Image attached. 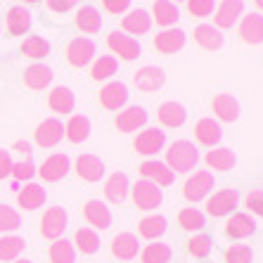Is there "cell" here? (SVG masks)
Instances as JSON below:
<instances>
[{
	"label": "cell",
	"instance_id": "obj_1",
	"mask_svg": "<svg viewBox=\"0 0 263 263\" xmlns=\"http://www.w3.org/2000/svg\"><path fill=\"white\" fill-rule=\"evenodd\" d=\"M199 161V149L190 140H176L166 149V166L173 173H190Z\"/></svg>",
	"mask_w": 263,
	"mask_h": 263
},
{
	"label": "cell",
	"instance_id": "obj_2",
	"mask_svg": "<svg viewBox=\"0 0 263 263\" xmlns=\"http://www.w3.org/2000/svg\"><path fill=\"white\" fill-rule=\"evenodd\" d=\"M216 187V178L211 171H195L183 185V195L187 202H202Z\"/></svg>",
	"mask_w": 263,
	"mask_h": 263
},
{
	"label": "cell",
	"instance_id": "obj_3",
	"mask_svg": "<svg viewBox=\"0 0 263 263\" xmlns=\"http://www.w3.org/2000/svg\"><path fill=\"white\" fill-rule=\"evenodd\" d=\"M130 195H133V204L138 209H142V211H152V209H157L161 204V199H164L159 185L149 183L145 178H140V180L130 187Z\"/></svg>",
	"mask_w": 263,
	"mask_h": 263
},
{
	"label": "cell",
	"instance_id": "obj_4",
	"mask_svg": "<svg viewBox=\"0 0 263 263\" xmlns=\"http://www.w3.org/2000/svg\"><path fill=\"white\" fill-rule=\"evenodd\" d=\"M107 45L114 55H119L123 62H135L140 57L142 48L138 43V38L128 36V33H123V31H109V36H107Z\"/></svg>",
	"mask_w": 263,
	"mask_h": 263
},
{
	"label": "cell",
	"instance_id": "obj_5",
	"mask_svg": "<svg viewBox=\"0 0 263 263\" xmlns=\"http://www.w3.org/2000/svg\"><path fill=\"white\" fill-rule=\"evenodd\" d=\"M67 223H69L67 209L50 206L43 214V218H41V235H43L45 239H52V242H55V239H60L62 235H64Z\"/></svg>",
	"mask_w": 263,
	"mask_h": 263
},
{
	"label": "cell",
	"instance_id": "obj_6",
	"mask_svg": "<svg viewBox=\"0 0 263 263\" xmlns=\"http://www.w3.org/2000/svg\"><path fill=\"white\" fill-rule=\"evenodd\" d=\"M237 202H239V195L237 190H220L216 195L209 197L206 202V214L214 216V218H223V216H233V211L237 209Z\"/></svg>",
	"mask_w": 263,
	"mask_h": 263
},
{
	"label": "cell",
	"instance_id": "obj_7",
	"mask_svg": "<svg viewBox=\"0 0 263 263\" xmlns=\"http://www.w3.org/2000/svg\"><path fill=\"white\" fill-rule=\"evenodd\" d=\"M185 43H187V33L183 29H164L154 36V50L161 52V55H176L178 50H183Z\"/></svg>",
	"mask_w": 263,
	"mask_h": 263
},
{
	"label": "cell",
	"instance_id": "obj_8",
	"mask_svg": "<svg viewBox=\"0 0 263 263\" xmlns=\"http://www.w3.org/2000/svg\"><path fill=\"white\" fill-rule=\"evenodd\" d=\"M242 12H245V0H223L220 5H216L214 26L218 31L233 29L239 19H242Z\"/></svg>",
	"mask_w": 263,
	"mask_h": 263
},
{
	"label": "cell",
	"instance_id": "obj_9",
	"mask_svg": "<svg viewBox=\"0 0 263 263\" xmlns=\"http://www.w3.org/2000/svg\"><path fill=\"white\" fill-rule=\"evenodd\" d=\"M164 145H166V133L161 128H145L133 140V149L138 154H142V157H152L159 149H164Z\"/></svg>",
	"mask_w": 263,
	"mask_h": 263
},
{
	"label": "cell",
	"instance_id": "obj_10",
	"mask_svg": "<svg viewBox=\"0 0 263 263\" xmlns=\"http://www.w3.org/2000/svg\"><path fill=\"white\" fill-rule=\"evenodd\" d=\"M140 176L145 178V180H149V183L159 185V187H168V185H173V180H176V173H173L164 161H157V159L142 161Z\"/></svg>",
	"mask_w": 263,
	"mask_h": 263
},
{
	"label": "cell",
	"instance_id": "obj_11",
	"mask_svg": "<svg viewBox=\"0 0 263 263\" xmlns=\"http://www.w3.org/2000/svg\"><path fill=\"white\" fill-rule=\"evenodd\" d=\"M128 102V86L121 81H111L100 90V104L109 111H119Z\"/></svg>",
	"mask_w": 263,
	"mask_h": 263
},
{
	"label": "cell",
	"instance_id": "obj_12",
	"mask_svg": "<svg viewBox=\"0 0 263 263\" xmlns=\"http://www.w3.org/2000/svg\"><path fill=\"white\" fill-rule=\"evenodd\" d=\"M92 57H95V43L90 38H73L71 43L67 45V62L71 67L81 69L90 64Z\"/></svg>",
	"mask_w": 263,
	"mask_h": 263
},
{
	"label": "cell",
	"instance_id": "obj_13",
	"mask_svg": "<svg viewBox=\"0 0 263 263\" xmlns=\"http://www.w3.org/2000/svg\"><path fill=\"white\" fill-rule=\"evenodd\" d=\"M69 168H71V161H69L67 154H52L41 164V168L36 173L43 178L45 183H57V180L67 176Z\"/></svg>",
	"mask_w": 263,
	"mask_h": 263
},
{
	"label": "cell",
	"instance_id": "obj_14",
	"mask_svg": "<svg viewBox=\"0 0 263 263\" xmlns=\"http://www.w3.org/2000/svg\"><path fill=\"white\" fill-rule=\"evenodd\" d=\"M147 119H149V114H147L145 107H140V104H130V107H126V109L119 111L117 117V128L121 130V133H133V130L142 128L147 123Z\"/></svg>",
	"mask_w": 263,
	"mask_h": 263
},
{
	"label": "cell",
	"instance_id": "obj_15",
	"mask_svg": "<svg viewBox=\"0 0 263 263\" xmlns=\"http://www.w3.org/2000/svg\"><path fill=\"white\" fill-rule=\"evenodd\" d=\"M239 38L249 45L263 43V14L249 12L239 19Z\"/></svg>",
	"mask_w": 263,
	"mask_h": 263
},
{
	"label": "cell",
	"instance_id": "obj_16",
	"mask_svg": "<svg viewBox=\"0 0 263 263\" xmlns=\"http://www.w3.org/2000/svg\"><path fill=\"white\" fill-rule=\"evenodd\" d=\"M104 197L107 202L111 204H121L126 197H128V190H130V183H128V176L123 171H114L107 180H104Z\"/></svg>",
	"mask_w": 263,
	"mask_h": 263
},
{
	"label": "cell",
	"instance_id": "obj_17",
	"mask_svg": "<svg viewBox=\"0 0 263 263\" xmlns=\"http://www.w3.org/2000/svg\"><path fill=\"white\" fill-rule=\"evenodd\" d=\"M121 26H123V33H128V36H145L152 29V14L147 12V10H142V7L130 10L123 17Z\"/></svg>",
	"mask_w": 263,
	"mask_h": 263
},
{
	"label": "cell",
	"instance_id": "obj_18",
	"mask_svg": "<svg viewBox=\"0 0 263 263\" xmlns=\"http://www.w3.org/2000/svg\"><path fill=\"white\" fill-rule=\"evenodd\" d=\"M76 173L86 183H98L104 178V161L95 154H81L76 159Z\"/></svg>",
	"mask_w": 263,
	"mask_h": 263
},
{
	"label": "cell",
	"instance_id": "obj_19",
	"mask_svg": "<svg viewBox=\"0 0 263 263\" xmlns=\"http://www.w3.org/2000/svg\"><path fill=\"white\" fill-rule=\"evenodd\" d=\"M157 119H159V123L166 126V128H180L187 121V109L180 102L171 100V102H164L157 109Z\"/></svg>",
	"mask_w": 263,
	"mask_h": 263
},
{
	"label": "cell",
	"instance_id": "obj_20",
	"mask_svg": "<svg viewBox=\"0 0 263 263\" xmlns=\"http://www.w3.org/2000/svg\"><path fill=\"white\" fill-rule=\"evenodd\" d=\"M33 138L41 147H55L64 138V126H62L60 119H45L43 123H38Z\"/></svg>",
	"mask_w": 263,
	"mask_h": 263
},
{
	"label": "cell",
	"instance_id": "obj_21",
	"mask_svg": "<svg viewBox=\"0 0 263 263\" xmlns=\"http://www.w3.org/2000/svg\"><path fill=\"white\" fill-rule=\"evenodd\" d=\"M211 109H214V114H216L218 121L235 123L239 119V102L233 98V95H228V92L216 95L214 102H211Z\"/></svg>",
	"mask_w": 263,
	"mask_h": 263
},
{
	"label": "cell",
	"instance_id": "obj_22",
	"mask_svg": "<svg viewBox=\"0 0 263 263\" xmlns=\"http://www.w3.org/2000/svg\"><path fill=\"white\" fill-rule=\"evenodd\" d=\"M83 216H86L88 223H90L92 228H98V230H107V228L111 226L109 206H107L104 202H100V199H90V202H86V206H83Z\"/></svg>",
	"mask_w": 263,
	"mask_h": 263
},
{
	"label": "cell",
	"instance_id": "obj_23",
	"mask_svg": "<svg viewBox=\"0 0 263 263\" xmlns=\"http://www.w3.org/2000/svg\"><path fill=\"white\" fill-rule=\"evenodd\" d=\"M256 233V223L249 214H233L226 223V235L230 239H245Z\"/></svg>",
	"mask_w": 263,
	"mask_h": 263
},
{
	"label": "cell",
	"instance_id": "obj_24",
	"mask_svg": "<svg viewBox=\"0 0 263 263\" xmlns=\"http://www.w3.org/2000/svg\"><path fill=\"white\" fill-rule=\"evenodd\" d=\"M133 81H135V86H138V90H142V92H154V90H159L161 86H164V81H166V76H164V69H159V67H142L140 71L133 76Z\"/></svg>",
	"mask_w": 263,
	"mask_h": 263
},
{
	"label": "cell",
	"instance_id": "obj_25",
	"mask_svg": "<svg viewBox=\"0 0 263 263\" xmlns=\"http://www.w3.org/2000/svg\"><path fill=\"white\" fill-rule=\"evenodd\" d=\"M195 138L204 147H216L220 142V138H223V128L214 119H199L195 123Z\"/></svg>",
	"mask_w": 263,
	"mask_h": 263
},
{
	"label": "cell",
	"instance_id": "obj_26",
	"mask_svg": "<svg viewBox=\"0 0 263 263\" xmlns=\"http://www.w3.org/2000/svg\"><path fill=\"white\" fill-rule=\"evenodd\" d=\"M138 251H140V245H138V237L133 233H119L111 239V254L119 261H133L138 256Z\"/></svg>",
	"mask_w": 263,
	"mask_h": 263
},
{
	"label": "cell",
	"instance_id": "obj_27",
	"mask_svg": "<svg viewBox=\"0 0 263 263\" xmlns=\"http://www.w3.org/2000/svg\"><path fill=\"white\" fill-rule=\"evenodd\" d=\"M195 43L202 50H220L226 45V36L214 24H199L195 29Z\"/></svg>",
	"mask_w": 263,
	"mask_h": 263
},
{
	"label": "cell",
	"instance_id": "obj_28",
	"mask_svg": "<svg viewBox=\"0 0 263 263\" xmlns=\"http://www.w3.org/2000/svg\"><path fill=\"white\" fill-rule=\"evenodd\" d=\"M45 199H48V195H45V187L38 183H26L22 190L17 192V202L22 209H26V211H36L38 206H43Z\"/></svg>",
	"mask_w": 263,
	"mask_h": 263
},
{
	"label": "cell",
	"instance_id": "obj_29",
	"mask_svg": "<svg viewBox=\"0 0 263 263\" xmlns=\"http://www.w3.org/2000/svg\"><path fill=\"white\" fill-rule=\"evenodd\" d=\"M178 19H180V10H178V5L173 0H154L152 22H157V24L164 26V29H171Z\"/></svg>",
	"mask_w": 263,
	"mask_h": 263
},
{
	"label": "cell",
	"instance_id": "obj_30",
	"mask_svg": "<svg viewBox=\"0 0 263 263\" xmlns=\"http://www.w3.org/2000/svg\"><path fill=\"white\" fill-rule=\"evenodd\" d=\"M88 135H90V119L86 114H73L64 126V138L73 145H81L88 140Z\"/></svg>",
	"mask_w": 263,
	"mask_h": 263
},
{
	"label": "cell",
	"instance_id": "obj_31",
	"mask_svg": "<svg viewBox=\"0 0 263 263\" xmlns=\"http://www.w3.org/2000/svg\"><path fill=\"white\" fill-rule=\"evenodd\" d=\"M209 168L214 171H230L237 164V154L230 149V147H216V149H209L206 157H204Z\"/></svg>",
	"mask_w": 263,
	"mask_h": 263
},
{
	"label": "cell",
	"instance_id": "obj_32",
	"mask_svg": "<svg viewBox=\"0 0 263 263\" xmlns=\"http://www.w3.org/2000/svg\"><path fill=\"white\" fill-rule=\"evenodd\" d=\"M48 107L57 114H71L73 107H76V98L67 86H57L48 95Z\"/></svg>",
	"mask_w": 263,
	"mask_h": 263
},
{
	"label": "cell",
	"instance_id": "obj_33",
	"mask_svg": "<svg viewBox=\"0 0 263 263\" xmlns=\"http://www.w3.org/2000/svg\"><path fill=\"white\" fill-rule=\"evenodd\" d=\"M52 79H55V73L45 64H31L24 71V83L31 90H43V88H48L52 83Z\"/></svg>",
	"mask_w": 263,
	"mask_h": 263
},
{
	"label": "cell",
	"instance_id": "obj_34",
	"mask_svg": "<svg viewBox=\"0 0 263 263\" xmlns=\"http://www.w3.org/2000/svg\"><path fill=\"white\" fill-rule=\"evenodd\" d=\"M5 26L12 36H24L26 31L31 29V12L26 7H10L5 17Z\"/></svg>",
	"mask_w": 263,
	"mask_h": 263
},
{
	"label": "cell",
	"instance_id": "obj_35",
	"mask_svg": "<svg viewBox=\"0 0 263 263\" xmlns=\"http://www.w3.org/2000/svg\"><path fill=\"white\" fill-rule=\"evenodd\" d=\"M81 254H86V256H92V254H98L100 251V235L92 230V228H79L76 233H73V242H71Z\"/></svg>",
	"mask_w": 263,
	"mask_h": 263
},
{
	"label": "cell",
	"instance_id": "obj_36",
	"mask_svg": "<svg viewBox=\"0 0 263 263\" xmlns=\"http://www.w3.org/2000/svg\"><path fill=\"white\" fill-rule=\"evenodd\" d=\"M76 26H79L83 33H98L102 29V17H100L98 7L92 5H83L76 12Z\"/></svg>",
	"mask_w": 263,
	"mask_h": 263
},
{
	"label": "cell",
	"instance_id": "obj_37",
	"mask_svg": "<svg viewBox=\"0 0 263 263\" xmlns=\"http://www.w3.org/2000/svg\"><path fill=\"white\" fill-rule=\"evenodd\" d=\"M166 228H168V223H166L164 216L152 214V216H145V218L138 223V233L145 239H157L166 233Z\"/></svg>",
	"mask_w": 263,
	"mask_h": 263
},
{
	"label": "cell",
	"instance_id": "obj_38",
	"mask_svg": "<svg viewBox=\"0 0 263 263\" xmlns=\"http://www.w3.org/2000/svg\"><path fill=\"white\" fill-rule=\"evenodd\" d=\"M48 258H50V263H73L76 261V249H73V245L69 239L60 237L50 245Z\"/></svg>",
	"mask_w": 263,
	"mask_h": 263
},
{
	"label": "cell",
	"instance_id": "obj_39",
	"mask_svg": "<svg viewBox=\"0 0 263 263\" xmlns=\"http://www.w3.org/2000/svg\"><path fill=\"white\" fill-rule=\"evenodd\" d=\"M178 223L183 230L187 233H197V230H202L206 226V216L195 206H187V209H180V214H178Z\"/></svg>",
	"mask_w": 263,
	"mask_h": 263
},
{
	"label": "cell",
	"instance_id": "obj_40",
	"mask_svg": "<svg viewBox=\"0 0 263 263\" xmlns=\"http://www.w3.org/2000/svg\"><path fill=\"white\" fill-rule=\"evenodd\" d=\"M24 249H26L24 237H17V235L0 237V261H17Z\"/></svg>",
	"mask_w": 263,
	"mask_h": 263
},
{
	"label": "cell",
	"instance_id": "obj_41",
	"mask_svg": "<svg viewBox=\"0 0 263 263\" xmlns=\"http://www.w3.org/2000/svg\"><path fill=\"white\" fill-rule=\"evenodd\" d=\"M119 69V60L114 55H102L90 69V76L92 81H104V79H111Z\"/></svg>",
	"mask_w": 263,
	"mask_h": 263
},
{
	"label": "cell",
	"instance_id": "obj_42",
	"mask_svg": "<svg viewBox=\"0 0 263 263\" xmlns=\"http://www.w3.org/2000/svg\"><path fill=\"white\" fill-rule=\"evenodd\" d=\"M173 256V251L168 245H164V242H157V245H147L145 249H142L140 258L142 263H168Z\"/></svg>",
	"mask_w": 263,
	"mask_h": 263
},
{
	"label": "cell",
	"instance_id": "obj_43",
	"mask_svg": "<svg viewBox=\"0 0 263 263\" xmlns=\"http://www.w3.org/2000/svg\"><path fill=\"white\" fill-rule=\"evenodd\" d=\"M50 52V43L45 41L43 36H29L22 43V55L24 57H31V60H41Z\"/></svg>",
	"mask_w": 263,
	"mask_h": 263
},
{
	"label": "cell",
	"instance_id": "obj_44",
	"mask_svg": "<svg viewBox=\"0 0 263 263\" xmlns=\"http://www.w3.org/2000/svg\"><path fill=\"white\" fill-rule=\"evenodd\" d=\"M211 249H214V239L209 237V235H195L187 242V251L195 258H206L211 254Z\"/></svg>",
	"mask_w": 263,
	"mask_h": 263
},
{
	"label": "cell",
	"instance_id": "obj_45",
	"mask_svg": "<svg viewBox=\"0 0 263 263\" xmlns=\"http://www.w3.org/2000/svg\"><path fill=\"white\" fill-rule=\"evenodd\" d=\"M22 228V218L12 206L0 204V233H14Z\"/></svg>",
	"mask_w": 263,
	"mask_h": 263
},
{
	"label": "cell",
	"instance_id": "obj_46",
	"mask_svg": "<svg viewBox=\"0 0 263 263\" xmlns=\"http://www.w3.org/2000/svg\"><path fill=\"white\" fill-rule=\"evenodd\" d=\"M226 263H254V251L247 245H233L226 249Z\"/></svg>",
	"mask_w": 263,
	"mask_h": 263
},
{
	"label": "cell",
	"instance_id": "obj_47",
	"mask_svg": "<svg viewBox=\"0 0 263 263\" xmlns=\"http://www.w3.org/2000/svg\"><path fill=\"white\" fill-rule=\"evenodd\" d=\"M216 10V0H187V12L192 17H209V14H214Z\"/></svg>",
	"mask_w": 263,
	"mask_h": 263
},
{
	"label": "cell",
	"instance_id": "obj_48",
	"mask_svg": "<svg viewBox=\"0 0 263 263\" xmlns=\"http://www.w3.org/2000/svg\"><path fill=\"white\" fill-rule=\"evenodd\" d=\"M245 202L251 214H256L263 218V190H249L245 197Z\"/></svg>",
	"mask_w": 263,
	"mask_h": 263
},
{
	"label": "cell",
	"instance_id": "obj_49",
	"mask_svg": "<svg viewBox=\"0 0 263 263\" xmlns=\"http://www.w3.org/2000/svg\"><path fill=\"white\" fill-rule=\"evenodd\" d=\"M12 176L17 180H31L36 176V166L31 161H19V164H12Z\"/></svg>",
	"mask_w": 263,
	"mask_h": 263
},
{
	"label": "cell",
	"instance_id": "obj_50",
	"mask_svg": "<svg viewBox=\"0 0 263 263\" xmlns=\"http://www.w3.org/2000/svg\"><path fill=\"white\" fill-rule=\"evenodd\" d=\"M102 5L111 14H123V12H128L130 0H102Z\"/></svg>",
	"mask_w": 263,
	"mask_h": 263
},
{
	"label": "cell",
	"instance_id": "obj_51",
	"mask_svg": "<svg viewBox=\"0 0 263 263\" xmlns=\"http://www.w3.org/2000/svg\"><path fill=\"white\" fill-rule=\"evenodd\" d=\"M12 157L7 149H0V180H5L7 176H12Z\"/></svg>",
	"mask_w": 263,
	"mask_h": 263
},
{
	"label": "cell",
	"instance_id": "obj_52",
	"mask_svg": "<svg viewBox=\"0 0 263 263\" xmlns=\"http://www.w3.org/2000/svg\"><path fill=\"white\" fill-rule=\"evenodd\" d=\"M76 5H79V0H48V10L52 12H69Z\"/></svg>",
	"mask_w": 263,
	"mask_h": 263
},
{
	"label": "cell",
	"instance_id": "obj_53",
	"mask_svg": "<svg viewBox=\"0 0 263 263\" xmlns=\"http://www.w3.org/2000/svg\"><path fill=\"white\" fill-rule=\"evenodd\" d=\"M14 149H17L19 154H31V145L26 140H19V142H14Z\"/></svg>",
	"mask_w": 263,
	"mask_h": 263
},
{
	"label": "cell",
	"instance_id": "obj_54",
	"mask_svg": "<svg viewBox=\"0 0 263 263\" xmlns=\"http://www.w3.org/2000/svg\"><path fill=\"white\" fill-rule=\"evenodd\" d=\"M254 3H256V7H258V10H263V0H254Z\"/></svg>",
	"mask_w": 263,
	"mask_h": 263
},
{
	"label": "cell",
	"instance_id": "obj_55",
	"mask_svg": "<svg viewBox=\"0 0 263 263\" xmlns=\"http://www.w3.org/2000/svg\"><path fill=\"white\" fill-rule=\"evenodd\" d=\"M14 263H31V261H26V258H17Z\"/></svg>",
	"mask_w": 263,
	"mask_h": 263
},
{
	"label": "cell",
	"instance_id": "obj_56",
	"mask_svg": "<svg viewBox=\"0 0 263 263\" xmlns=\"http://www.w3.org/2000/svg\"><path fill=\"white\" fill-rule=\"evenodd\" d=\"M26 3H36V0H26Z\"/></svg>",
	"mask_w": 263,
	"mask_h": 263
},
{
	"label": "cell",
	"instance_id": "obj_57",
	"mask_svg": "<svg viewBox=\"0 0 263 263\" xmlns=\"http://www.w3.org/2000/svg\"><path fill=\"white\" fill-rule=\"evenodd\" d=\"M176 3H178V0H176Z\"/></svg>",
	"mask_w": 263,
	"mask_h": 263
}]
</instances>
